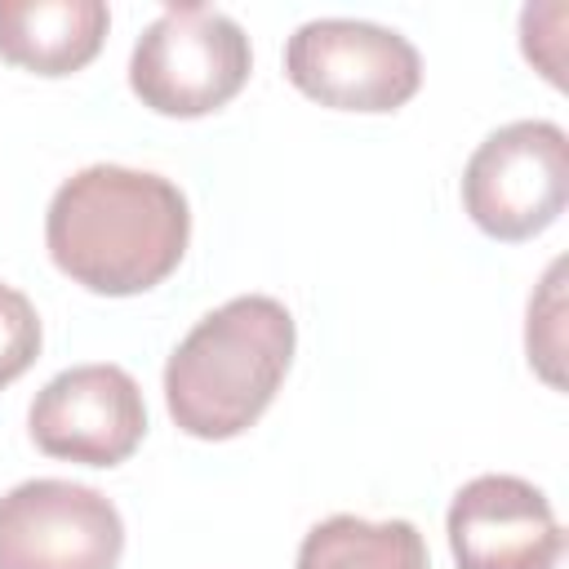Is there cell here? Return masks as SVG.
Masks as SVG:
<instances>
[{
	"instance_id": "obj_4",
	"label": "cell",
	"mask_w": 569,
	"mask_h": 569,
	"mask_svg": "<svg viewBox=\"0 0 569 569\" xmlns=\"http://www.w3.org/2000/svg\"><path fill=\"white\" fill-rule=\"evenodd\" d=\"M569 204V138L551 120L493 129L462 169V209L493 240H533Z\"/></svg>"
},
{
	"instance_id": "obj_11",
	"label": "cell",
	"mask_w": 569,
	"mask_h": 569,
	"mask_svg": "<svg viewBox=\"0 0 569 569\" xmlns=\"http://www.w3.org/2000/svg\"><path fill=\"white\" fill-rule=\"evenodd\" d=\"M40 356V316L27 293L0 284V387L22 378Z\"/></svg>"
},
{
	"instance_id": "obj_2",
	"label": "cell",
	"mask_w": 569,
	"mask_h": 569,
	"mask_svg": "<svg viewBox=\"0 0 569 569\" xmlns=\"http://www.w3.org/2000/svg\"><path fill=\"white\" fill-rule=\"evenodd\" d=\"M293 316L267 293H244L209 311L164 365L169 418L196 440L249 431L276 400L293 360Z\"/></svg>"
},
{
	"instance_id": "obj_1",
	"label": "cell",
	"mask_w": 569,
	"mask_h": 569,
	"mask_svg": "<svg viewBox=\"0 0 569 569\" xmlns=\"http://www.w3.org/2000/svg\"><path fill=\"white\" fill-rule=\"evenodd\" d=\"M187 236V196L169 178L124 164L71 173L44 213V244L58 271L107 298L156 289L182 262Z\"/></svg>"
},
{
	"instance_id": "obj_5",
	"label": "cell",
	"mask_w": 569,
	"mask_h": 569,
	"mask_svg": "<svg viewBox=\"0 0 569 569\" xmlns=\"http://www.w3.org/2000/svg\"><path fill=\"white\" fill-rule=\"evenodd\" d=\"M284 76L333 111H396L422 84L418 49L378 22L311 18L284 44Z\"/></svg>"
},
{
	"instance_id": "obj_6",
	"label": "cell",
	"mask_w": 569,
	"mask_h": 569,
	"mask_svg": "<svg viewBox=\"0 0 569 569\" xmlns=\"http://www.w3.org/2000/svg\"><path fill=\"white\" fill-rule=\"evenodd\" d=\"M124 520L76 480H22L0 498V569H116Z\"/></svg>"
},
{
	"instance_id": "obj_9",
	"label": "cell",
	"mask_w": 569,
	"mask_h": 569,
	"mask_svg": "<svg viewBox=\"0 0 569 569\" xmlns=\"http://www.w3.org/2000/svg\"><path fill=\"white\" fill-rule=\"evenodd\" d=\"M102 0H0V58L36 76L89 67L107 40Z\"/></svg>"
},
{
	"instance_id": "obj_7",
	"label": "cell",
	"mask_w": 569,
	"mask_h": 569,
	"mask_svg": "<svg viewBox=\"0 0 569 569\" xmlns=\"http://www.w3.org/2000/svg\"><path fill=\"white\" fill-rule=\"evenodd\" d=\"M27 427L49 458L116 467L142 445L147 405L120 365H76L36 391Z\"/></svg>"
},
{
	"instance_id": "obj_8",
	"label": "cell",
	"mask_w": 569,
	"mask_h": 569,
	"mask_svg": "<svg viewBox=\"0 0 569 569\" xmlns=\"http://www.w3.org/2000/svg\"><path fill=\"white\" fill-rule=\"evenodd\" d=\"M565 542L542 489L520 476H476L449 502V551L458 569H533Z\"/></svg>"
},
{
	"instance_id": "obj_13",
	"label": "cell",
	"mask_w": 569,
	"mask_h": 569,
	"mask_svg": "<svg viewBox=\"0 0 569 569\" xmlns=\"http://www.w3.org/2000/svg\"><path fill=\"white\" fill-rule=\"evenodd\" d=\"M533 569H565V542H560L556 551H547V556H542Z\"/></svg>"
},
{
	"instance_id": "obj_10",
	"label": "cell",
	"mask_w": 569,
	"mask_h": 569,
	"mask_svg": "<svg viewBox=\"0 0 569 569\" xmlns=\"http://www.w3.org/2000/svg\"><path fill=\"white\" fill-rule=\"evenodd\" d=\"M298 569H427V542L409 520L329 516L307 529Z\"/></svg>"
},
{
	"instance_id": "obj_3",
	"label": "cell",
	"mask_w": 569,
	"mask_h": 569,
	"mask_svg": "<svg viewBox=\"0 0 569 569\" xmlns=\"http://www.w3.org/2000/svg\"><path fill=\"white\" fill-rule=\"evenodd\" d=\"M253 53L236 18L209 4H169L133 44L129 89L156 116L196 120L227 107L249 80Z\"/></svg>"
},
{
	"instance_id": "obj_12",
	"label": "cell",
	"mask_w": 569,
	"mask_h": 569,
	"mask_svg": "<svg viewBox=\"0 0 569 569\" xmlns=\"http://www.w3.org/2000/svg\"><path fill=\"white\" fill-rule=\"evenodd\" d=\"M560 276L565 262H551L538 298H529V329H525L529 365H538V373L551 387H560Z\"/></svg>"
}]
</instances>
